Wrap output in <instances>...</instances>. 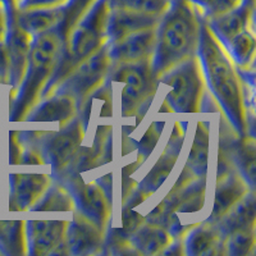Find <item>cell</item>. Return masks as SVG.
I'll list each match as a JSON object with an SVG mask.
<instances>
[{
	"label": "cell",
	"mask_w": 256,
	"mask_h": 256,
	"mask_svg": "<svg viewBox=\"0 0 256 256\" xmlns=\"http://www.w3.org/2000/svg\"><path fill=\"white\" fill-rule=\"evenodd\" d=\"M140 222H141V218L138 216V214L131 212V210H128L127 214L123 216V227H124V230H134V228L140 224Z\"/></svg>",
	"instance_id": "cb8c5ba5"
},
{
	"label": "cell",
	"mask_w": 256,
	"mask_h": 256,
	"mask_svg": "<svg viewBox=\"0 0 256 256\" xmlns=\"http://www.w3.org/2000/svg\"><path fill=\"white\" fill-rule=\"evenodd\" d=\"M6 63H8V58H6V52L4 46L0 44V77L3 76L6 70Z\"/></svg>",
	"instance_id": "d4e9b609"
},
{
	"label": "cell",
	"mask_w": 256,
	"mask_h": 256,
	"mask_svg": "<svg viewBox=\"0 0 256 256\" xmlns=\"http://www.w3.org/2000/svg\"><path fill=\"white\" fill-rule=\"evenodd\" d=\"M244 2H248V3H251V2H252V0H244Z\"/></svg>",
	"instance_id": "484cf974"
},
{
	"label": "cell",
	"mask_w": 256,
	"mask_h": 256,
	"mask_svg": "<svg viewBox=\"0 0 256 256\" xmlns=\"http://www.w3.org/2000/svg\"><path fill=\"white\" fill-rule=\"evenodd\" d=\"M254 218H255V200H254V196L251 195L233 210L232 214L224 220L223 228L224 230L234 232L237 230L246 228L248 224H252Z\"/></svg>",
	"instance_id": "5bb4252c"
},
{
	"label": "cell",
	"mask_w": 256,
	"mask_h": 256,
	"mask_svg": "<svg viewBox=\"0 0 256 256\" xmlns=\"http://www.w3.org/2000/svg\"><path fill=\"white\" fill-rule=\"evenodd\" d=\"M68 0H17L20 10L28 9H44V8H58L67 3Z\"/></svg>",
	"instance_id": "603a6c76"
},
{
	"label": "cell",
	"mask_w": 256,
	"mask_h": 256,
	"mask_svg": "<svg viewBox=\"0 0 256 256\" xmlns=\"http://www.w3.org/2000/svg\"><path fill=\"white\" fill-rule=\"evenodd\" d=\"M166 84L172 86L168 100L180 113H194L200 95L201 80L196 64L187 63L166 77Z\"/></svg>",
	"instance_id": "3957f363"
},
{
	"label": "cell",
	"mask_w": 256,
	"mask_h": 256,
	"mask_svg": "<svg viewBox=\"0 0 256 256\" xmlns=\"http://www.w3.org/2000/svg\"><path fill=\"white\" fill-rule=\"evenodd\" d=\"M105 67H106V56L104 52H99L98 56L91 58L88 63L81 66L78 72L72 77L70 84L73 86V88L78 91V94H82L84 88H91L94 82L99 81V78L104 73Z\"/></svg>",
	"instance_id": "ba28073f"
},
{
	"label": "cell",
	"mask_w": 256,
	"mask_h": 256,
	"mask_svg": "<svg viewBox=\"0 0 256 256\" xmlns=\"http://www.w3.org/2000/svg\"><path fill=\"white\" fill-rule=\"evenodd\" d=\"M216 236L208 228H198L187 238V252L191 255H204L216 248Z\"/></svg>",
	"instance_id": "2e32d148"
},
{
	"label": "cell",
	"mask_w": 256,
	"mask_h": 256,
	"mask_svg": "<svg viewBox=\"0 0 256 256\" xmlns=\"http://www.w3.org/2000/svg\"><path fill=\"white\" fill-rule=\"evenodd\" d=\"M73 104L70 100L66 98H59L54 99L52 102H46L40 108L38 113H35L34 116H30L32 120H64L72 114Z\"/></svg>",
	"instance_id": "4fadbf2b"
},
{
	"label": "cell",
	"mask_w": 256,
	"mask_h": 256,
	"mask_svg": "<svg viewBox=\"0 0 256 256\" xmlns=\"http://www.w3.org/2000/svg\"><path fill=\"white\" fill-rule=\"evenodd\" d=\"M78 134L76 128L70 131L60 134L56 138H54L52 144L50 145V159L56 163V166H63L76 152V148L78 145Z\"/></svg>",
	"instance_id": "8fae6325"
},
{
	"label": "cell",
	"mask_w": 256,
	"mask_h": 256,
	"mask_svg": "<svg viewBox=\"0 0 256 256\" xmlns=\"http://www.w3.org/2000/svg\"><path fill=\"white\" fill-rule=\"evenodd\" d=\"M148 72L144 66H127L120 68L114 76V81L124 84L122 91V108L124 112L134 108V105L142 96L146 86Z\"/></svg>",
	"instance_id": "277c9868"
},
{
	"label": "cell",
	"mask_w": 256,
	"mask_h": 256,
	"mask_svg": "<svg viewBox=\"0 0 256 256\" xmlns=\"http://www.w3.org/2000/svg\"><path fill=\"white\" fill-rule=\"evenodd\" d=\"M46 180L44 176L40 174H20L13 180V188H14L16 201H17L18 209H24L30 206L32 201L35 200L40 192H42Z\"/></svg>",
	"instance_id": "52a82bcc"
},
{
	"label": "cell",
	"mask_w": 256,
	"mask_h": 256,
	"mask_svg": "<svg viewBox=\"0 0 256 256\" xmlns=\"http://www.w3.org/2000/svg\"><path fill=\"white\" fill-rule=\"evenodd\" d=\"M254 246L252 232L246 228L234 230L230 240V254L232 255H244L248 254Z\"/></svg>",
	"instance_id": "44dd1931"
},
{
	"label": "cell",
	"mask_w": 256,
	"mask_h": 256,
	"mask_svg": "<svg viewBox=\"0 0 256 256\" xmlns=\"http://www.w3.org/2000/svg\"><path fill=\"white\" fill-rule=\"evenodd\" d=\"M154 44L155 34L152 30L140 31L118 42L112 49V56L120 60H136L150 52Z\"/></svg>",
	"instance_id": "5b68a950"
},
{
	"label": "cell",
	"mask_w": 256,
	"mask_h": 256,
	"mask_svg": "<svg viewBox=\"0 0 256 256\" xmlns=\"http://www.w3.org/2000/svg\"><path fill=\"white\" fill-rule=\"evenodd\" d=\"M80 206H84V212L88 216H92V214H99V216H105L104 198L102 192L96 187L84 186L78 192Z\"/></svg>",
	"instance_id": "ac0fdd59"
},
{
	"label": "cell",
	"mask_w": 256,
	"mask_h": 256,
	"mask_svg": "<svg viewBox=\"0 0 256 256\" xmlns=\"http://www.w3.org/2000/svg\"><path fill=\"white\" fill-rule=\"evenodd\" d=\"M64 224V222H28L30 237L35 248L34 252L45 254L52 248H58Z\"/></svg>",
	"instance_id": "8992f818"
},
{
	"label": "cell",
	"mask_w": 256,
	"mask_h": 256,
	"mask_svg": "<svg viewBox=\"0 0 256 256\" xmlns=\"http://www.w3.org/2000/svg\"><path fill=\"white\" fill-rule=\"evenodd\" d=\"M99 234L91 224L74 222L70 227V248L74 252H86L90 248H99Z\"/></svg>",
	"instance_id": "30bf717a"
},
{
	"label": "cell",
	"mask_w": 256,
	"mask_h": 256,
	"mask_svg": "<svg viewBox=\"0 0 256 256\" xmlns=\"http://www.w3.org/2000/svg\"><path fill=\"white\" fill-rule=\"evenodd\" d=\"M36 210H70L72 200L58 190H52L49 195L41 201Z\"/></svg>",
	"instance_id": "7402d4cb"
},
{
	"label": "cell",
	"mask_w": 256,
	"mask_h": 256,
	"mask_svg": "<svg viewBox=\"0 0 256 256\" xmlns=\"http://www.w3.org/2000/svg\"><path fill=\"white\" fill-rule=\"evenodd\" d=\"M172 0H108L110 9H126L134 12L162 16Z\"/></svg>",
	"instance_id": "7c38bea8"
},
{
	"label": "cell",
	"mask_w": 256,
	"mask_h": 256,
	"mask_svg": "<svg viewBox=\"0 0 256 256\" xmlns=\"http://www.w3.org/2000/svg\"><path fill=\"white\" fill-rule=\"evenodd\" d=\"M244 192V184L236 177H230L223 184H219L214 198V210L212 218H216L224 214V212H227L234 202H237Z\"/></svg>",
	"instance_id": "9c48e42d"
},
{
	"label": "cell",
	"mask_w": 256,
	"mask_h": 256,
	"mask_svg": "<svg viewBox=\"0 0 256 256\" xmlns=\"http://www.w3.org/2000/svg\"><path fill=\"white\" fill-rule=\"evenodd\" d=\"M232 45V52L234 59H237L238 63H248L254 52V38L248 32H241L240 35L234 36L230 40Z\"/></svg>",
	"instance_id": "ffe728a7"
},
{
	"label": "cell",
	"mask_w": 256,
	"mask_h": 256,
	"mask_svg": "<svg viewBox=\"0 0 256 256\" xmlns=\"http://www.w3.org/2000/svg\"><path fill=\"white\" fill-rule=\"evenodd\" d=\"M202 59H204L206 76L212 91L220 104L227 109L232 120L238 126L244 124V110L236 74L230 66V59L224 54L222 48L206 30L202 36Z\"/></svg>",
	"instance_id": "7a4b0ae2"
},
{
	"label": "cell",
	"mask_w": 256,
	"mask_h": 256,
	"mask_svg": "<svg viewBox=\"0 0 256 256\" xmlns=\"http://www.w3.org/2000/svg\"><path fill=\"white\" fill-rule=\"evenodd\" d=\"M190 2L196 6V9L204 10L208 16L212 17L230 12L244 3V0H190Z\"/></svg>",
	"instance_id": "d6986e66"
},
{
	"label": "cell",
	"mask_w": 256,
	"mask_h": 256,
	"mask_svg": "<svg viewBox=\"0 0 256 256\" xmlns=\"http://www.w3.org/2000/svg\"><path fill=\"white\" fill-rule=\"evenodd\" d=\"M134 244H136V248H141L144 252L152 254L168 244V236L163 230L145 227L136 234Z\"/></svg>",
	"instance_id": "9a60e30c"
},
{
	"label": "cell",
	"mask_w": 256,
	"mask_h": 256,
	"mask_svg": "<svg viewBox=\"0 0 256 256\" xmlns=\"http://www.w3.org/2000/svg\"><path fill=\"white\" fill-rule=\"evenodd\" d=\"M196 34V6L190 0H172L164 13L159 35L155 62L158 70L176 63L191 52Z\"/></svg>",
	"instance_id": "6da1fadb"
},
{
	"label": "cell",
	"mask_w": 256,
	"mask_h": 256,
	"mask_svg": "<svg viewBox=\"0 0 256 256\" xmlns=\"http://www.w3.org/2000/svg\"><path fill=\"white\" fill-rule=\"evenodd\" d=\"M206 160H208V132L201 130V124L198 128L192 152L190 155L188 164L198 173H202L206 170Z\"/></svg>",
	"instance_id": "e0dca14e"
}]
</instances>
